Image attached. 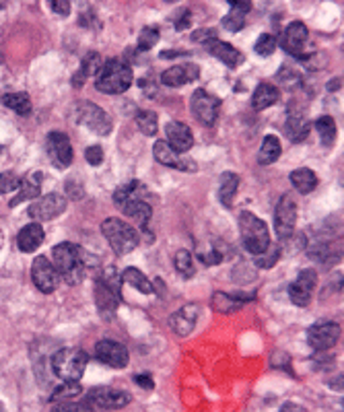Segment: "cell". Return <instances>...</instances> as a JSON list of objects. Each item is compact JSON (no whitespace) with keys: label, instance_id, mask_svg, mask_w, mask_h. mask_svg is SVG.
<instances>
[{"label":"cell","instance_id":"6da1fadb","mask_svg":"<svg viewBox=\"0 0 344 412\" xmlns=\"http://www.w3.org/2000/svg\"><path fill=\"white\" fill-rule=\"evenodd\" d=\"M132 79L134 77H132L130 64L114 58V60H107L101 64L97 79H95V87H97V91H101L105 95H120L130 89Z\"/></svg>","mask_w":344,"mask_h":412},{"label":"cell","instance_id":"7a4b0ae2","mask_svg":"<svg viewBox=\"0 0 344 412\" xmlns=\"http://www.w3.org/2000/svg\"><path fill=\"white\" fill-rule=\"evenodd\" d=\"M52 256H54V268L69 285H79L83 280L85 262L81 247L71 242H62L52 249Z\"/></svg>","mask_w":344,"mask_h":412},{"label":"cell","instance_id":"3957f363","mask_svg":"<svg viewBox=\"0 0 344 412\" xmlns=\"http://www.w3.org/2000/svg\"><path fill=\"white\" fill-rule=\"evenodd\" d=\"M101 233L118 256H126V253L134 251V247H138V244H141L138 231L132 229L130 225H126L122 219H116V217L105 219L101 223Z\"/></svg>","mask_w":344,"mask_h":412},{"label":"cell","instance_id":"277c9868","mask_svg":"<svg viewBox=\"0 0 344 412\" xmlns=\"http://www.w3.org/2000/svg\"><path fill=\"white\" fill-rule=\"evenodd\" d=\"M87 357L81 348H60L52 355V371L62 382H79L87 369Z\"/></svg>","mask_w":344,"mask_h":412},{"label":"cell","instance_id":"5b68a950","mask_svg":"<svg viewBox=\"0 0 344 412\" xmlns=\"http://www.w3.org/2000/svg\"><path fill=\"white\" fill-rule=\"evenodd\" d=\"M239 233H242V242L244 247L254 253L260 256L264 253L268 247H270V231H268V225L258 219L254 213L250 211H244L239 215Z\"/></svg>","mask_w":344,"mask_h":412},{"label":"cell","instance_id":"8992f818","mask_svg":"<svg viewBox=\"0 0 344 412\" xmlns=\"http://www.w3.org/2000/svg\"><path fill=\"white\" fill-rule=\"evenodd\" d=\"M120 278L114 268H105V272L95 280V305L101 314H114L120 305Z\"/></svg>","mask_w":344,"mask_h":412},{"label":"cell","instance_id":"52a82bcc","mask_svg":"<svg viewBox=\"0 0 344 412\" xmlns=\"http://www.w3.org/2000/svg\"><path fill=\"white\" fill-rule=\"evenodd\" d=\"M75 122L99 136H105L111 132V118L99 105H95L91 101H81L75 107Z\"/></svg>","mask_w":344,"mask_h":412},{"label":"cell","instance_id":"ba28073f","mask_svg":"<svg viewBox=\"0 0 344 412\" xmlns=\"http://www.w3.org/2000/svg\"><path fill=\"white\" fill-rule=\"evenodd\" d=\"M190 109L194 114V118L204 124V126H212L217 122L219 109H221V99L204 89H196L192 99H190Z\"/></svg>","mask_w":344,"mask_h":412},{"label":"cell","instance_id":"9c48e42d","mask_svg":"<svg viewBox=\"0 0 344 412\" xmlns=\"http://www.w3.org/2000/svg\"><path fill=\"white\" fill-rule=\"evenodd\" d=\"M85 400L93 409H101V411H120L126 404H130V394L116 390V388H107V386H99L89 390V396Z\"/></svg>","mask_w":344,"mask_h":412},{"label":"cell","instance_id":"30bf717a","mask_svg":"<svg viewBox=\"0 0 344 412\" xmlns=\"http://www.w3.org/2000/svg\"><path fill=\"white\" fill-rule=\"evenodd\" d=\"M64 211H66V196L52 192V194L39 196L33 204H29L27 215L33 221H52V219L60 217Z\"/></svg>","mask_w":344,"mask_h":412},{"label":"cell","instance_id":"8fae6325","mask_svg":"<svg viewBox=\"0 0 344 412\" xmlns=\"http://www.w3.org/2000/svg\"><path fill=\"white\" fill-rule=\"evenodd\" d=\"M297 225V204L291 194H282L274 211V229L278 240H289Z\"/></svg>","mask_w":344,"mask_h":412},{"label":"cell","instance_id":"7c38bea8","mask_svg":"<svg viewBox=\"0 0 344 412\" xmlns=\"http://www.w3.org/2000/svg\"><path fill=\"white\" fill-rule=\"evenodd\" d=\"M46 153L54 167H58V169H66L73 163V145L64 132L52 130L46 136Z\"/></svg>","mask_w":344,"mask_h":412},{"label":"cell","instance_id":"4fadbf2b","mask_svg":"<svg viewBox=\"0 0 344 412\" xmlns=\"http://www.w3.org/2000/svg\"><path fill=\"white\" fill-rule=\"evenodd\" d=\"M31 278H33V285L42 291V293H54L60 285V274L58 270L54 268V264L44 258V256H37L31 264Z\"/></svg>","mask_w":344,"mask_h":412},{"label":"cell","instance_id":"5bb4252c","mask_svg":"<svg viewBox=\"0 0 344 412\" xmlns=\"http://www.w3.org/2000/svg\"><path fill=\"white\" fill-rule=\"evenodd\" d=\"M307 39H309V31H307L305 23L293 21V23L284 29V33H282V37H280V46H282V50H284L287 54H291V56L303 60V58H305Z\"/></svg>","mask_w":344,"mask_h":412},{"label":"cell","instance_id":"9a60e30c","mask_svg":"<svg viewBox=\"0 0 344 412\" xmlns=\"http://www.w3.org/2000/svg\"><path fill=\"white\" fill-rule=\"evenodd\" d=\"M318 285V274L314 268H305L299 272V276L289 285V297L295 305L305 307L311 301V293Z\"/></svg>","mask_w":344,"mask_h":412},{"label":"cell","instance_id":"2e32d148","mask_svg":"<svg viewBox=\"0 0 344 412\" xmlns=\"http://www.w3.org/2000/svg\"><path fill=\"white\" fill-rule=\"evenodd\" d=\"M95 359L101 361L103 365H109L114 369H122L128 365L130 361V355H128V348L122 344V342H116V340H99L95 344Z\"/></svg>","mask_w":344,"mask_h":412},{"label":"cell","instance_id":"e0dca14e","mask_svg":"<svg viewBox=\"0 0 344 412\" xmlns=\"http://www.w3.org/2000/svg\"><path fill=\"white\" fill-rule=\"evenodd\" d=\"M341 338V326L334 322H320L307 330V342L316 350H328L332 348Z\"/></svg>","mask_w":344,"mask_h":412},{"label":"cell","instance_id":"ac0fdd59","mask_svg":"<svg viewBox=\"0 0 344 412\" xmlns=\"http://www.w3.org/2000/svg\"><path fill=\"white\" fill-rule=\"evenodd\" d=\"M153 155H155V159H157L161 165L172 167V169H177V171H196V169H198L192 159L181 157V153L173 151L172 147H170L165 141H157V143H155V147H153Z\"/></svg>","mask_w":344,"mask_h":412},{"label":"cell","instance_id":"d6986e66","mask_svg":"<svg viewBox=\"0 0 344 412\" xmlns=\"http://www.w3.org/2000/svg\"><path fill=\"white\" fill-rule=\"evenodd\" d=\"M198 305L196 303H188L183 307H179L175 314H172L170 318V328L173 334L177 336H188L192 330L196 328V322H198Z\"/></svg>","mask_w":344,"mask_h":412},{"label":"cell","instance_id":"ffe728a7","mask_svg":"<svg viewBox=\"0 0 344 412\" xmlns=\"http://www.w3.org/2000/svg\"><path fill=\"white\" fill-rule=\"evenodd\" d=\"M204 48L208 50V54H212L215 58H219L225 66L229 69H237L242 62H244V56L239 50H235L231 44L227 42H221V39H210L204 44Z\"/></svg>","mask_w":344,"mask_h":412},{"label":"cell","instance_id":"44dd1931","mask_svg":"<svg viewBox=\"0 0 344 412\" xmlns=\"http://www.w3.org/2000/svg\"><path fill=\"white\" fill-rule=\"evenodd\" d=\"M165 132H168V145L172 147L173 151L177 153H185L192 149L194 145V136H192V130L183 124V122H170L165 126Z\"/></svg>","mask_w":344,"mask_h":412},{"label":"cell","instance_id":"7402d4cb","mask_svg":"<svg viewBox=\"0 0 344 412\" xmlns=\"http://www.w3.org/2000/svg\"><path fill=\"white\" fill-rule=\"evenodd\" d=\"M198 75H200V71H198L196 64H177V66L168 69L161 75V82L168 84V87H181L185 82L196 81Z\"/></svg>","mask_w":344,"mask_h":412},{"label":"cell","instance_id":"603a6c76","mask_svg":"<svg viewBox=\"0 0 344 412\" xmlns=\"http://www.w3.org/2000/svg\"><path fill=\"white\" fill-rule=\"evenodd\" d=\"M309 128H311V124H309L307 116H303L301 111L289 114L287 124H284V132H287L291 143H303L309 136Z\"/></svg>","mask_w":344,"mask_h":412},{"label":"cell","instance_id":"cb8c5ba5","mask_svg":"<svg viewBox=\"0 0 344 412\" xmlns=\"http://www.w3.org/2000/svg\"><path fill=\"white\" fill-rule=\"evenodd\" d=\"M39 196H42V173L35 171V173H31V175L21 179L19 194L10 200V206H17L21 202L33 200V198H39Z\"/></svg>","mask_w":344,"mask_h":412},{"label":"cell","instance_id":"d4e9b609","mask_svg":"<svg viewBox=\"0 0 344 412\" xmlns=\"http://www.w3.org/2000/svg\"><path fill=\"white\" fill-rule=\"evenodd\" d=\"M44 227L39 225V223H31V225H27V227H23L21 231H19V235H17V246L21 251H25V253H31V251H35L37 247L44 244Z\"/></svg>","mask_w":344,"mask_h":412},{"label":"cell","instance_id":"484cf974","mask_svg":"<svg viewBox=\"0 0 344 412\" xmlns=\"http://www.w3.org/2000/svg\"><path fill=\"white\" fill-rule=\"evenodd\" d=\"M147 194V188L138 181V179H132L124 186H120L116 192H114V202L118 208H124L126 204L134 202V200H143V196Z\"/></svg>","mask_w":344,"mask_h":412},{"label":"cell","instance_id":"4316f807","mask_svg":"<svg viewBox=\"0 0 344 412\" xmlns=\"http://www.w3.org/2000/svg\"><path fill=\"white\" fill-rule=\"evenodd\" d=\"M101 64H103L101 56H99L97 52H89L85 58H83V62H81L79 73L73 77V84H75L77 89H81V87H83L91 77H97V73H99Z\"/></svg>","mask_w":344,"mask_h":412},{"label":"cell","instance_id":"83f0119b","mask_svg":"<svg viewBox=\"0 0 344 412\" xmlns=\"http://www.w3.org/2000/svg\"><path fill=\"white\" fill-rule=\"evenodd\" d=\"M278 99H280L278 87H274L270 82H260L258 87H256V91H254V95H252V107L262 111V109L274 105Z\"/></svg>","mask_w":344,"mask_h":412},{"label":"cell","instance_id":"f1b7e54d","mask_svg":"<svg viewBox=\"0 0 344 412\" xmlns=\"http://www.w3.org/2000/svg\"><path fill=\"white\" fill-rule=\"evenodd\" d=\"M252 4L250 2H239V0H233L231 2V10L225 15L223 19V25L225 29L229 31H239L244 25H246V12H250Z\"/></svg>","mask_w":344,"mask_h":412},{"label":"cell","instance_id":"f546056e","mask_svg":"<svg viewBox=\"0 0 344 412\" xmlns=\"http://www.w3.org/2000/svg\"><path fill=\"white\" fill-rule=\"evenodd\" d=\"M126 217H130L132 221L138 223V227H143V231H149V221H151V204L145 200H134L130 204H126L124 208H120Z\"/></svg>","mask_w":344,"mask_h":412},{"label":"cell","instance_id":"4dcf8cb0","mask_svg":"<svg viewBox=\"0 0 344 412\" xmlns=\"http://www.w3.org/2000/svg\"><path fill=\"white\" fill-rule=\"evenodd\" d=\"M291 183L295 186L297 192L309 194V192H314L316 186H318V175H316L311 169L301 167V169H295V171L291 173Z\"/></svg>","mask_w":344,"mask_h":412},{"label":"cell","instance_id":"1f68e13d","mask_svg":"<svg viewBox=\"0 0 344 412\" xmlns=\"http://www.w3.org/2000/svg\"><path fill=\"white\" fill-rule=\"evenodd\" d=\"M237 188H239V175L233 173V171H227L221 175V186H219V198L225 206H231L233 204V198L237 194Z\"/></svg>","mask_w":344,"mask_h":412},{"label":"cell","instance_id":"d6a6232c","mask_svg":"<svg viewBox=\"0 0 344 412\" xmlns=\"http://www.w3.org/2000/svg\"><path fill=\"white\" fill-rule=\"evenodd\" d=\"M282 153V147H280V141L274 136V134H268L264 141H262V147H260L258 153V163L260 165H270L274 163Z\"/></svg>","mask_w":344,"mask_h":412},{"label":"cell","instance_id":"836d02e7","mask_svg":"<svg viewBox=\"0 0 344 412\" xmlns=\"http://www.w3.org/2000/svg\"><path fill=\"white\" fill-rule=\"evenodd\" d=\"M2 105L12 109L19 116H29L31 114V99L27 93H8L2 97Z\"/></svg>","mask_w":344,"mask_h":412},{"label":"cell","instance_id":"e575fe53","mask_svg":"<svg viewBox=\"0 0 344 412\" xmlns=\"http://www.w3.org/2000/svg\"><path fill=\"white\" fill-rule=\"evenodd\" d=\"M122 280H124L126 285L134 287L136 291L145 293V295H151V293H153V285H151V280H149V278H147L138 268H126V270H124V274H122Z\"/></svg>","mask_w":344,"mask_h":412},{"label":"cell","instance_id":"d590c367","mask_svg":"<svg viewBox=\"0 0 344 412\" xmlns=\"http://www.w3.org/2000/svg\"><path fill=\"white\" fill-rule=\"evenodd\" d=\"M316 130L320 132V138H322V145L324 147H332L334 141H336V122L332 116H320L316 120Z\"/></svg>","mask_w":344,"mask_h":412},{"label":"cell","instance_id":"8d00e7d4","mask_svg":"<svg viewBox=\"0 0 344 412\" xmlns=\"http://www.w3.org/2000/svg\"><path fill=\"white\" fill-rule=\"evenodd\" d=\"M83 394V388L79 386V382H64L62 386H58L52 394V402H71V400H77L79 396Z\"/></svg>","mask_w":344,"mask_h":412},{"label":"cell","instance_id":"74e56055","mask_svg":"<svg viewBox=\"0 0 344 412\" xmlns=\"http://www.w3.org/2000/svg\"><path fill=\"white\" fill-rule=\"evenodd\" d=\"M173 266H175V270L181 274V276H185V278H190V276H194V258H192V253L188 251V249H179V251H175V256H173Z\"/></svg>","mask_w":344,"mask_h":412},{"label":"cell","instance_id":"f35d334b","mask_svg":"<svg viewBox=\"0 0 344 412\" xmlns=\"http://www.w3.org/2000/svg\"><path fill=\"white\" fill-rule=\"evenodd\" d=\"M239 307H242V301H237L231 295H225V293L212 295V310L219 314H231V312H237Z\"/></svg>","mask_w":344,"mask_h":412},{"label":"cell","instance_id":"ab89813d","mask_svg":"<svg viewBox=\"0 0 344 412\" xmlns=\"http://www.w3.org/2000/svg\"><path fill=\"white\" fill-rule=\"evenodd\" d=\"M136 124H138V128L143 130V134H147V136H155L157 130H159L157 116H155V111H149V109L136 114Z\"/></svg>","mask_w":344,"mask_h":412},{"label":"cell","instance_id":"60d3db41","mask_svg":"<svg viewBox=\"0 0 344 412\" xmlns=\"http://www.w3.org/2000/svg\"><path fill=\"white\" fill-rule=\"evenodd\" d=\"M159 37H161L159 27H155V25L145 27V29L141 31V35H138V50H141V52H149L151 48H155V44L159 42Z\"/></svg>","mask_w":344,"mask_h":412},{"label":"cell","instance_id":"b9f144b4","mask_svg":"<svg viewBox=\"0 0 344 412\" xmlns=\"http://www.w3.org/2000/svg\"><path fill=\"white\" fill-rule=\"evenodd\" d=\"M276 46H278L276 35H272V33H262L258 37V42H256V46H254V50H256L258 56H270V54H274Z\"/></svg>","mask_w":344,"mask_h":412},{"label":"cell","instance_id":"7bdbcfd3","mask_svg":"<svg viewBox=\"0 0 344 412\" xmlns=\"http://www.w3.org/2000/svg\"><path fill=\"white\" fill-rule=\"evenodd\" d=\"M52 412H95L87 400H71V402H56Z\"/></svg>","mask_w":344,"mask_h":412},{"label":"cell","instance_id":"ee69618b","mask_svg":"<svg viewBox=\"0 0 344 412\" xmlns=\"http://www.w3.org/2000/svg\"><path fill=\"white\" fill-rule=\"evenodd\" d=\"M278 256H280V249L270 246L264 253L256 256V264H258L260 268H272L278 262Z\"/></svg>","mask_w":344,"mask_h":412},{"label":"cell","instance_id":"f6af8a7d","mask_svg":"<svg viewBox=\"0 0 344 412\" xmlns=\"http://www.w3.org/2000/svg\"><path fill=\"white\" fill-rule=\"evenodd\" d=\"M21 179L15 173H0V194H10L19 190Z\"/></svg>","mask_w":344,"mask_h":412},{"label":"cell","instance_id":"bcb514c9","mask_svg":"<svg viewBox=\"0 0 344 412\" xmlns=\"http://www.w3.org/2000/svg\"><path fill=\"white\" fill-rule=\"evenodd\" d=\"M198 258L206 264V266H217L223 260V253H219L215 247H208V251H198Z\"/></svg>","mask_w":344,"mask_h":412},{"label":"cell","instance_id":"7dc6e473","mask_svg":"<svg viewBox=\"0 0 344 412\" xmlns=\"http://www.w3.org/2000/svg\"><path fill=\"white\" fill-rule=\"evenodd\" d=\"M85 159L87 163L93 165V167H97V165L103 163V149L99 147V145H93V147H89L85 151Z\"/></svg>","mask_w":344,"mask_h":412},{"label":"cell","instance_id":"c3c4849f","mask_svg":"<svg viewBox=\"0 0 344 412\" xmlns=\"http://www.w3.org/2000/svg\"><path fill=\"white\" fill-rule=\"evenodd\" d=\"M190 37H192V42H196V44H206V42H210V39H217V29H198V31H194Z\"/></svg>","mask_w":344,"mask_h":412},{"label":"cell","instance_id":"681fc988","mask_svg":"<svg viewBox=\"0 0 344 412\" xmlns=\"http://www.w3.org/2000/svg\"><path fill=\"white\" fill-rule=\"evenodd\" d=\"M50 8L56 12V15H60V17H69L71 15V4L66 2V0H54V2H50Z\"/></svg>","mask_w":344,"mask_h":412},{"label":"cell","instance_id":"f907efd6","mask_svg":"<svg viewBox=\"0 0 344 412\" xmlns=\"http://www.w3.org/2000/svg\"><path fill=\"white\" fill-rule=\"evenodd\" d=\"M134 382H136L141 388H147V390H153V388H155V384H153L151 375H147V373H145V375H136V377H134Z\"/></svg>","mask_w":344,"mask_h":412},{"label":"cell","instance_id":"816d5d0a","mask_svg":"<svg viewBox=\"0 0 344 412\" xmlns=\"http://www.w3.org/2000/svg\"><path fill=\"white\" fill-rule=\"evenodd\" d=\"M188 23H190V12L188 10H181V19L175 21V27L177 29H183V27H188Z\"/></svg>","mask_w":344,"mask_h":412},{"label":"cell","instance_id":"f5cc1de1","mask_svg":"<svg viewBox=\"0 0 344 412\" xmlns=\"http://www.w3.org/2000/svg\"><path fill=\"white\" fill-rule=\"evenodd\" d=\"M284 75H287V66H284V69L280 71V75H278V79H280V81H284ZM291 81H299V77H297V75L293 73V75L289 77V81L284 82V84H287V87H291Z\"/></svg>","mask_w":344,"mask_h":412},{"label":"cell","instance_id":"db71d44e","mask_svg":"<svg viewBox=\"0 0 344 412\" xmlns=\"http://www.w3.org/2000/svg\"><path fill=\"white\" fill-rule=\"evenodd\" d=\"M341 87H343V79H332L330 84H328L330 91H336V89H341Z\"/></svg>","mask_w":344,"mask_h":412},{"label":"cell","instance_id":"11a10c76","mask_svg":"<svg viewBox=\"0 0 344 412\" xmlns=\"http://www.w3.org/2000/svg\"><path fill=\"white\" fill-rule=\"evenodd\" d=\"M293 409H295V406H284V409H282V411H280V412H293ZM297 412H301V411L297 409Z\"/></svg>","mask_w":344,"mask_h":412},{"label":"cell","instance_id":"9f6ffc18","mask_svg":"<svg viewBox=\"0 0 344 412\" xmlns=\"http://www.w3.org/2000/svg\"><path fill=\"white\" fill-rule=\"evenodd\" d=\"M0 412H4V409H2V404H0Z\"/></svg>","mask_w":344,"mask_h":412},{"label":"cell","instance_id":"6f0895ef","mask_svg":"<svg viewBox=\"0 0 344 412\" xmlns=\"http://www.w3.org/2000/svg\"><path fill=\"white\" fill-rule=\"evenodd\" d=\"M0 153H2V147H0Z\"/></svg>","mask_w":344,"mask_h":412}]
</instances>
